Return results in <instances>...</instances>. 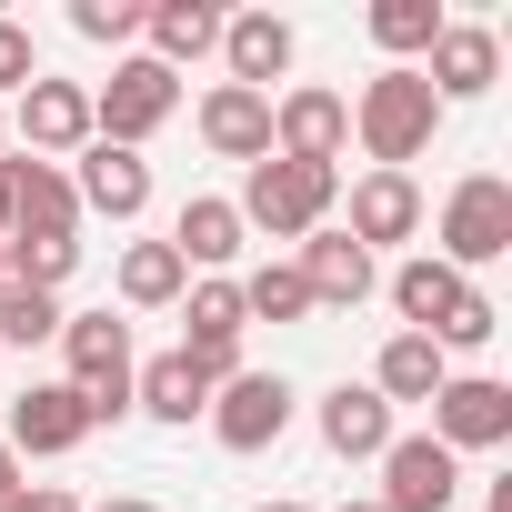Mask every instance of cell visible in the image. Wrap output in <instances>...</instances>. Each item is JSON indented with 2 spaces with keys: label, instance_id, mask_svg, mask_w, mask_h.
Listing matches in <instances>:
<instances>
[{
  "label": "cell",
  "instance_id": "cell-20",
  "mask_svg": "<svg viewBox=\"0 0 512 512\" xmlns=\"http://www.w3.org/2000/svg\"><path fill=\"white\" fill-rule=\"evenodd\" d=\"M392 432H402V422H392V402H382L372 382L322 392V442H332L342 462H382V452H392Z\"/></svg>",
  "mask_w": 512,
  "mask_h": 512
},
{
  "label": "cell",
  "instance_id": "cell-36",
  "mask_svg": "<svg viewBox=\"0 0 512 512\" xmlns=\"http://www.w3.org/2000/svg\"><path fill=\"white\" fill-rule=\"evenodd\" d=\"M251 512H312V502H251Z\"/></svg>",
  "mask_w": 512,
  "mask_h": 512
},
{
  "label": "cell",
  "instance_id": "cell-33",
  "mask_svg": "<svg viewBox=\"0 0 512 512\" xmlns=\"http://www.w3.org/2000/svg\"><path fill=\"white\" fill-rule=\"evenodd\" d=\"M21 492H31V482H21V452H11V442H0V512H11Z\"/></svg>",
  "mask_w": 512,
  "mask_h": 512
},
{
  "label": "cell",
  "instance_id": "cell-24",
  "mask_svg": "<svg viewBox=\"0 0 512 512\" xmlns=\"http://www.w3.org/2000/svg\"><path fill=\"white\" fill-rule=\"evenodd\" d=\"M131 412H151V422H201V412H211V382H201L181 352H161V362L131 372Z\"/></svg>",
  "mask_w": 512,
  "mask_h": 512
},
{
  "label": "cell",
  "instance_id": "cell-9",
  "mask_svg": "<svg viewBox=\"0 0 512 512\" xmlns=\"http://www.w3.org/2000/svg\"><path fill=\"white\" fill-rule=\"evenodd\" d=\"M372 502H382V512H452V502H462V462H452L432 432H392Z\"/></svg>",
  "mask_w": 512,
  "mask_h": 512
},
{
  "label": "cell",
  "instance_id": "cell-15",
  "mask_svg": "<svg viewBox=\"0 0 512 512\" xmlns=\"http://www.w3.org/2000/svg\"><path fill=\"white\" fill-rule=\"evenodd\" d=\"M201 141H211V161H272V91H241V81H221V91H201Z\"/></svg>",
  "mask_w": 512,
  "mask_h": 512
},
{
  "label": "cell",
  "instance_id": "cell-1",
  "mask_svg": "<svg viewBox=\"0 0 512 512\" xmlns=\"http://www.w3.org/2000/svg\"><path fill=\"white\" fill-rule=\"evenodd\" d=\"M432 131H442V101H432L422 71H372V81H362L352 141L372 151V171H412V161L432 151Z\"/></svg>",
  "mask_w": 512,
  "mask_h": 512
},
{
  "label": "cell",
  "instance_id": "cell-32",
  "mask_svg": "<svg viewBox=\"0 0 512 512\" xmlns=\"http://www.w3.org/2000/svg\"><path fill=\"white\" fill-rule=\"evenodd\" d=\"M11 512H81V492H61V482H31Z\"/></svg>",
  "mask_w": 512,
  "mask_h": 512
},
{
  "label": "cell",
  "instance_id": "cell-28",
  "mask_svg": "<svg viewBox=\"0 0 512 512\" xmlns=\"http://www.w3.org/2000/svg\"><path fill=\"white\" fill-rule=\"evenodd\" d=\"M0 342H61V292H21V282H0Z\"/></svg>",
  "mask_w": 512,
  "mask_h": 512
},
{
  "label": "cell",
  "instance_id": "cell-2",
  "mask_svg": "<svg viewBox=\"0 0 512 512\" xmlns=\"http://www.w3.org/2000/svg\"><path fill=\"white\" fill-rule=\"evenodd\" d=\"M61 362H71V392L91 402V432L131 412L141 352H131V322H121V312H61Z\"/></svg>",
  "mask_w": 512,
  "mask_h": 512
},
{
  "label": "cell",
  "instance_id": "cell-5",
  "mask_svg": "<svg viewBox=\"0 0 512 512\" xmlns=\"http://www.w3.org/2000/svg\"><path fill=\"white\" fill-rule=\"evenodd\" d=\"M181 111V71H161L151 51L141 61H121L101 91H91V141H111V151H141L161 121Z\"/></svg>",
  "mask_w": 512,
  "mask_h": 512
},
{
  "label": "cell",
  "instance_id": "cell-29",
  "mask_svg": "<svg viewBox=\"0 0 512 512\" xmlns=\"http://www.w3.org/2000/svg\"><path fill=\"white\" fill-rule=\"evenodd\" d=\"M71 31H81V41H111V51H121V41L141 31V0H71Z\"/></svg>",
  "mask_w": 512,
  "mask_h": 512
},
{
  "label": "cell",
  "instance_id": "cell-38",
  "mask_svg": "<svg viewBox=\"0 0 512 512\" xmlns=\"http://www.w3.org/2000/svg\"><path fill=\"white\" fill-rule=\"evenodd\" d=\"M342 512H382V502H342Z\"/></svg>",
  "mask_w": 512,
  "mask_h": 512
},
{
  "label": "cell",
  "instance_id": "cell-26",
  "mask_svg": "<svg viewBox=\"0 0 512 512\" xmlns=\"http://www.w3.org/2000/svg\"><path fill=\"white\" fill-rule=\"evenodd\" d=\"M442 31V0H372V41L392 51V71H412Z\"/></svg>",
  "mask_w": 512,
  "mask_h": 512
},
{
  "label": "cell",
  "instance_id": "cell-8",
  "mask_svg": "<svg viewBox=\"0 0 512 512\" xmlns=\"http://www.w3.org/2000/svg\"><path fill=\"white\" fill-rule=\"evenodd\" d=\"M342 141H352V101H342V91L302 81V91L272 101V161H312V171H332Z\"/></svg>",
  "mask_w": 512,
  "mask_h": 512
},
{
  "label": "cell",
  "instance_id": "cell-16",
  "mask_svg": "<svg viewBox=\"0 0 512 512\" xmlns=\"http://www.w3.org/2000/svg\"><path fill=\"white\" fill-rule=\"evenodd\" d=\"M71 191H81V211H101V221H141V211H151V161H141V151L91 141V151H81V171H71Z\"/></svg>",
  "mask_w": 512,
  "mask_h": 512
},
{
  "label": "cell",
  "instance_id": "cell-19",
  "mask_svg": "<svg viewBox=\"0 0 512 512\" xmlns=\"http://www.w3.org/2000/svg\"><path fill=\"white\" fill-rule=\"evenodd\" d=\"M11 231H51V241H81V191L61 161H11Z\"/></svg>",
  "mask_w": 512,
  "mask_h": 512
},
{
  "label": "cell",
  "instance_id": "cell-11",
  "mask_svg": "<svg viewBox=\"0 0 512 512\" xmlns=\"http://www.w3.org/2000/svg\"><path fill=\"white\" fill-rule=\"evenodd\" d=\"M0 442L31 452V462H61V452L91 442V402H81L71 382H31V392L11 402V432H0Z\"/></svg>",
  "mask_w": 512,
  "mask_h": 512
},
{
  "label": "cell",
  "instance_id": "cell-37",
  "mask_svg": "<svg viewBox=\"0 0 512 512\" xmlns=\"http://www.w3.org/2000/svg\"><path fill=\"white\" fill-rule=\"evenodd\" d=\"M0 141H11V101H0Z\"/></svg>",
  "mask_w": 512,
  "mask_h": 512
},
{
  "label": "cell",
  "instance_id": "cell-13",
  "mask_svg": "<svg viewBox=\"0 0 512 512\" xmlns=\"http://www.w3.org/2000/svg\"><path fill=\"white\" fill-rule=\"evenodd\" d=\"M422 221H432V201H422L412 171H362V181H352V221H342V231H352L362 251H392V241H412Z\"/></svg>",
  "mask_w": 512,
  "mask_h": 512
},
{
  "label": "cell",
  "instance_id": "cell-30",
  "mask_svg": "<svg viewBox=\"0 0 512 512\" xmlns=\"http://www.w3.org/2000/svg\"><path fill=\"white\" fill-rule=\"evenodd\" d=\"M41 81V51H31V31L21 21H0V101H21Z\"/></svg>",
  "mask_w": 512,
  "mask_h": 512
},
{
  "label": "cell",
  "instance_id": "cell-22",
  "mask_svg": "<svg viewBox=\"0 0 512 512\" xmlns=\"http://www.w3.org/2000/svg\"><path fill=\"white\" fill-rule=\"evenodd\" d=\"M442 382H452V352H442V342H422V332H392V342H382V362H372V392H382L392 412H402V402H432Z\"/></svg>",
  "mask_w": 512,
  "mask_h": 512
},
{
  "label": "cell",
  "instance_id": "cell-6",
  "mask_svg": "<svg viewBox=\"0 0 512 512\" xmlns=\"http://www.w3.org/2000/svg\"><path fill=\"white\" fill-rule=\"evenodd\" d=\"M432 442L462 462V452H502L512 442V382H492V372H452L442 392H432Z\"/></svg>",
  "mask_w": 512,
  "mask_h": 512
},
{
  "label": "cell",
  "instance_id": "cell-27",
  "mask_svg": "<svg viewBox=\"0 0 512 512\" xmlns=\"http://www.w3.org/2000/svg\"><path fill=\"white\" fill-rule=\"evenodd\" d=\"M231 292H241V322H302V312H312V292H302L292 262H262L251 282H231Z\"/></svg>",
  "mask_w": 512,
  "mask_h": 512
},
{
  "label": "cell",
  "instance_id": "cell-4",
  "mask_svg": "<svg viewBox=\"0 0 512 512\" xmlns=\"http://www.w3.org/2000/svg\"><path fill=\"white\" fill-rule=\"evenodd\" d=\"M502 251H512V181L502 171H462L452 201H442V251H432V262H452L472 282L482 262H502Z\"/></svg>",
  "mask_w": 512,
  "mask_h": 512
},
{
  "label": "cell",
  "instance_id": "cell-7",
  "mask_svg": "<svg viewBox=\"0 0 512 512\" xmlns=\"http://www.w3.org/2000/svg\"><path fill=\"white\" fill-rule=\"evenodd\" d=\"M292 402H302V392H292L282 372H241V382H221V392H211V412H201V422H211V442H221V452H272V442L292 432Z\"/></svg>",
  "mask_w": 512,
  "mask_h": 512
},
{
  "label": "cell",
  "instance_id": "cell-10",
  "mask_svg": "<svg viewBox=\"0 0 512 512\" xmlns=\"http://www.w3.org/2000/svg\"><path fill=\"white\" fill-rule=\"evenodd\" d=\"M422 81H432L442 111H452V101H482V91L502 81V31H482V21H442L432 51H422Z\"/></svg>",
  "mask_w": 512,
  "mask_h": 512
},
{
  "label": "cell",
  "instance_id": "cell-18",
  "mask_svg": "<svg viewBox=\"0 0 512 512\" xmlns=\"http://www.w3.org/2000/svg\"><path fill=\"white\" fill-rule=\"evenodd\" d=\"M472 302V282L452 272V262H432V251H412V262L392 272V312H402V332H422V342H442V322Z\"/></svg>",
  "mask_w": 512,
  "mask_h": 512
},
{
  "label": "cell",
  "instance_id": "cell-35",
  "mask_svg": "<svg viewBox=\"0 0 512 512\" xmlns=\"http://www.w3.org/2000/svg\"><path fill=\"white\" fill-rule=\"evenodd\" d=\"M0 241H11V161H0Z\"/></svg>",
  "mask_w": 512,
  "mask_h": 512
},
{
  "label": "cell",
  "instance_id": "cell-23",
  "mask_svg": "<svg viewBox=\"0 0 512 512\" xmlns=\"http://www.w3.org/2000/svg\"><path fill=\"white\" fill-rule=\"evenodd\" d=\"M141 31H151V61L161 71H191L201 51H221V11H211V0H151Z\"/></svg>",
  "mask_w": 512,
  "mask_h": 512
},
{
  "label": "cell",
  "instance_id": "cell-14",
  "mask_svg": "<svg viewBox=\"0 0 512 512\" xmlns=\"http://www.w3.org/2000/svg\"><path fill=\"white\" fill-rule=\"evenodd\" d=\"M292 272H302L312 312H352V302H372V282H382V272H372V251H362L352 231H332V221L302 241V262H292Z\"/></svg>",
  "mask_w": 512,
  "mask_h": 512
},
{
  "label": "cell",
  "instance_id": "cell-31",
  "mask_svg": "<svg viewBox=\"0 0 512 512\" xmlns=\"http://www.w3.org/2000/svg\"><path fill=\"white\" fill-rule=\"evenodd\" d=\"M492 332H502V312H492V292H472V302H462V312L442 322V352H482Z\"/></svg>",
  "mask_w": 512,
  "mask_h": 512
},
{
  "label": "cell",
  "instance_id": "cell-25",
  "mask_svg": "<svg viewBox=\"0 0 512 512\" xmlns=\"http://www.w3.org/2000/svg\"><path fill=\"white\" fill-rule=\"evenodd\" d=\"M181 292H191V272H181L171 241H131V251H121V302H131V312H171Z\"/></svg>",
  "mask_w": 512,
  "mask_h": 512
},
{
  "label": "cell",
  "instance_id": "cell-21",
  "mask_svg": "<svg viewBox=\"0 0 512 512\" xmlns=\"http://www.w3.org/2000/svg\"><path fill=\"white\" fill-rule=\"evenodd\" d=\"M221 61H231L241 91H272V81L292 71V21H282V11H231V21H221Z\"/></svg>",
  "mask_w": 512,
  "mask_h": 512
},
{
  "label": "cell",
  "instance_id": "cell-17",
  "mask_svg": "<svg viewBox=\"0 0 512 512\" xmlns=\"http://www.w3.org/2000/svg\"><path fill=\"white\" fill-rule=\"evenodd\" d=\"M241 241H251V231H241V211H231L221 191H191V201H181V221H171V251H181V272H211V282L241 262Z\"/></svg>",
  "mask_w": 512,
  "mask_h": 512
},
{
  "label": "cell",
  "instance_id": "cell-34",
  "mask_svg": "<svg viewBox=\"0 0 512 512\" xmlns=\"http://www.w3.org/2000/svg\"><path fill=\"white\" fill-rule=\"evenodd\" d=\"M81 512H161L151 492H111V502H81Z\"/></svg>",
  "mask_w": 512,
  "mask_h": 512
},
{
  "label": "cell",
  "instance_id": "cell-3",
  "mask_svg": "<svg viewBox=\"0 0 512 512\" xmlns=\"http://www.w3.org/2000/svg\"><path fill=\"white\" fill-rule=\"evenodd\" d=\"M342 201V171H312V161H251L241 181V231H272V241H312Z\"/></svg>",
  "mask_w": 512,
  "mask_h": 512
},
{
  "label": "cell",
  "instance_id": "cell-12",
  "mask_svg": "<svg viewBox=\"0 0 512 512\" xmlns=\"http://www.w3.org/2000/svg\"><path fill=\"white\" fill-rule=\"evenodd\" d=\"M11 131L31 141V161L91 151V91H81V81H31V91L11 101Z\"/></svg>",
  "mask_w": 512,
  "mask_h": 512
}]
</instances>
